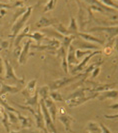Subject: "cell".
Masks as SVG:
<instances>
[{
	"mask_svg": "<svg viewBox=\"0 0 118 133\" xmlns=\"http://www.w3.org/2000/svg\"><path fill=\"white\" fill-rule=\"evenodd\" d=\"M115 85L116 84H102L100 86H96L93 89H90V92H104L107 90H110L112 87Z\"/></svg>",
	"mask_w": 118,
	"mask_h": 133,
	"instance_id": "cell-27",
	"label": "cell"
},
{
	"mask_svg": "<svg viewBox=\"0 0 118 133\" xmlns=\"http://www.w3.org/2000/svg\"><path fill=\"white\" fill-rule=\"evenodd\" d=\"M9 133H21V132H19V131H10Z\"/></svg>",
	"mask_w": 118,
	"mask_h": 133,
	"instance_id": "cell-46",
	"label": "cell"
},
{
	"mask_svg": "<svg viewBox=\"0 0 118 133\" xmlns=\"http://www.w3.org/2000/svg\"><path fill=\"white\" fill-rule=\"evenodd\" d=\"M30 45H31V40H27L24 44L23 48L21 49V52L19 54V64L23 65L26 63L27 59H28V56H29V49H30Z\"/></svg>",
	"mask_w": 118,
	"mask_h": 133,
	"instance_id": "cell-13",
	"label": "cell"
},
{
	"mask_svg": "<svg viewBox=\"0 0 118 133\" xmlns=\"http://www.w3.org/2000/svg\"><path fill=\"white\" fill-rule=\"evenodd\" d=\"M83 75H87V74L80 73V74H78V75H76V76H73V77H62V78H60V79L52 81V82L48 85V86H49V89H50V90H56V89L61 88V87L65 86V85H69V84H71L72 82L78 80L79 78H80L81 76H83Z\"/></svg>",
	"mask_w": 118,
	"mask_h": 133,
	"instance_id": "cell-4",
	"label": "cell"
},
{
	"mask_svg": "<svg viewBox=\"0 0 118 133\" xmlns=\"http://www.w3.org/2000/svg\"><path fill=\"white\" fill-rule=\"evenodd\" d=\"M3 62H4V65H5V75H4L3 79L12 81L14 83H16L17 85H24V77L18 78L16 76V74L14 72L13 67H12V65L9 63V61L7 59L3 60Z\"/></svg>",
	"mask_w": 118,
	"mask_h": 133,
	"instance_id": "cell-3",
	"label": "cell"
},
{
	"mask_svg": "<svg viewBox=\"0 0 118 133\" xmlns=\"http://www.w3.org/2000/svg\"><path fill=\"white\" fill-rule=\"evenodd\" d=\"M99 125H100V128H101V133H111L110 132V130L105 126L103 123H100Z\"/></svg>",
	"mask_w": 118,
	"mask_h": 133,
	"instance_id": "cell-38",
	"label": "cell"
},
{
	"mask_svg": "<svg viewBox=\"0 0 118 133\" xmlns=\"http://www.w3.org/2000/svg\"><path fill=\"white\" fill-rule=\"evenodd\" d=\"M86 130L89 133H101V128L100 125L97 123L93 122V121H89L86 125Z\"/></svg>",
	"mask_w": 118,
	"mask_h": 133,
	"instance_id": "cell-25",
	"label": "cell"
},
{
	"mask_svg": "<svg viewBox=\"0 0 118 133\" xmlns=\"http://www.w3.org/2000/svg\"><path fill=\"white\" fill-rule=\"evenodd\" d=\"M23 85H8L0 81V96L4 98L6 94H16L21 92Z\"/></svg>",
	"mask_w": 118,
	"mask_h": 133,
	"instance_id": "cell-5",
	"label": "cell"
},
{
	"mask_svg": "<svg viewBox=\"0 0 118 133\" xmlns=\"http://www.w3.org/2000/svg\"><path fill=\"white\" fill-rule=\"evenodd\" d=\"M58 120L64 125V128H65V131L67 133H74L72 130V124L73 122H75V119L71 117L70 115H68L67 113H63V114H59L58 116Z\"/></svg>",
	"mask_w": 118,
	"mask_h": 133,
	"instance_id": "cell-7",
	"label": "cell"
},
{
	"mask_svg": "<svg viewBox=\"0 0 118 133\" xmlns=\"http://www.w3.org/2000/svg\"><path fill=\"white\" fill-rule=\"evenodd\" d=\"M118 97V90H113V89H110V90H107V91H104V92H100V95L97 96L100 101L106 99V98H117Z\"/></svg>",
	"mask_w": 118,
	"mask_h": 133,
	"instance_id": "cell-18",
	"label": "cell"
},
{
	"mask_svg": "<svg viewBox=\"0 0 118 133\" xmlns=\"http://www.w3.org/2000/svg\"><path fill=\"white\" fill-rule=\"evenodd\" d=\"M27 37L34 39L37 42V44H40V42L43 41V39L45 38V36L41 33V32H39V31H36V32H34V33H32V34H28Z\"/></svg>",
	"mask_w": 118,
	"mask_h": 133,
	"instance_id": "cell-30",
	"label": "cell"
},
{
	"mask_svg": "<svg viewBox=\"0 0 118 133\" xmlns=\"http://www.w3.org/2000/svg\"><path fill=\"white\" fill-rule=\"evenodd\" d=\"M61 66H62V69L64 71V73H68V63H67V58L66 56L62 57V63H61Z\"/></svg>",
	"mask_w": 118,
	"mask_h": 133,
	"instance_id": "cell-37",
	"label": "cell"
},
{
	"mask_svg": "<svg viewBox=\"0 0 118 133\" xmlns=\"http://www.w3.org/2000/svg\"><path fill=\"white\" fill-rule=\"evenodd\" d=\"M8 114V118H9V121H10V123H12V124H16V123H18V116H16L17 114L14 113V112H7Z\"/></svg>",
	"mask_w": 118,
	"mask_h": 133,
	"instance_id": "cell-36",
	"label": "cell"
},
{
	"mask_svg": "<svg viewBox=\"0 0 118 133\" xmlns=\"http://www.w3.org/2000/svg\"><path fill=\"white\" fill-rule=\"evenodd\" d=\"M53 27L55 28V30H56L57 32H59L60 34H62L63 36L71 35V34L69 33V31L67 30V28H65V27H64V25H63V24H61L60 22L56 23V24H54V25H53Z\"/></svg>",
	"mask_w": 118,
	"mask_h": 133,
	"instance_id": "cell-28",
	"label": "cell"
},
{
	"mask_svg": "<svg viewBox=\"0 0 118 133\" xmlns=\"http://www.w3.org/2000/svg\"><path fill=\"white\" fill-rule=\"evenodd\" d=\"M77 36H79L80 38L84 39L87 42H94V43H98V44H103L104 43V40H101L100 38H97L95 36H93L89 33H84V32H80L77 34Z\"/></svg>",
	"mask_w": 118,
	"mask_h": 133,
	"instance_id": "cell-15",
	"label": "cell"
},
{
	"mask_svg": "<svg viewBox=\"0 0 118 133\" xmlns=\"http://www.w3.org/2000/svg\"><path fill=\"white\" fill-rule=\"evenodd\" d=\"M48 0H38L37 1V3H36V6H39L41 4H43V3H46Z\"/></svg>",
	"mask_w": 118,
	"mask_h": 133,
	"instance_id": "cell-43",
	"label": "cell"
},
{
	"mask_svg": "<svg viewBox=\"0 0 118 133\" xmlns=\"http://www.w3.org/2000/svg\"><path fill=\"white\" fill-rule=\"evenodd\" d=\"M29 31H30V28H29V27H26V28H24V30H23L22 32H19V33L17 34V36H16L15 39H14V47H15V48L20 46V42H21V40L23 39L24 37L28 36Z\"/></svg>",
	"mask_w": 118,
	"mask_h": 133,
	"instance_id": "cell-19",
	"label": "cell"
},
{
	"mask_svg": "<svg viewBox=\"0 0 118 133\" xmlns=\"http://www.w3.org/2000/svg\"><path fill=\"white\" fill-rule=\"evenodd\" d=\"M100 73V67H96V68H94L93 70H92V74H91V77H96L98 74Z\"/></svg>",
	"mask_w": 118,
	"mask_h": 133,
	"instance_id": "cell-39",
	"label": "cell"
},
{
	"mask_svg": "<svg viewBox=\"0 0 118 133\" xmlns=\"http://www.w3.org/2000/svg\"><path fill=\"white\" fill-rule=\"evenodd\" d=\"M85 91H90V88H80V89H77L76 91H74L73 93H71L67 98H66L65 101H69V100H72L74 98H78V97H82V96H85Z\"/></svg>",
	"mask_w": 118,
	"mask_h": 133,
	"instance_id": "cell-20",
	"label": "cell"
},
{
	"mask_svg": "<svg viewBox=\"0 0 118 133\" xmlns=\"http://www.w3.org/2000/svg\"><path fill=\"white\" fill-rule=\"evenodd\" d=\"M116 1H118V0H116Z\"/></svg>",
	"mask_w": 118,
	"mask_h": 133,
	"instance_id": "cell-49",
	"label": "cell"
},
{
	"mask_svg": "<svg viewBox=\"0 0 118 133\" xmlns=\"http://www.w3.org/2000/svg\"><path fill=\"white\" fill-rule=\"evenodd\" d=\"M105 118H107V119H117L118 118V113L117 114H113V115H104Z\"/></svg>",
	"mask_w": 118,
	"mask_h": 133,
	"instance_id": "cell-41",
	"label": "cell"
},
{
	"mask_svg": "<svg viewBox=\"0 0 118 133\" xmlns=\"http://www.w3.org/2000/svg\"><path fill=\"white\" fill-rule=\"evenodd\" d=\"M76 45L78 46V49H86V50H91V49H95V50H99L98 46L97 45H93L90 42H82L80 40H76V41H73V46Z\"/></svg>",
	"mask_w": 118,
	"mask_h": 133,
	"instance_id": "cell-17",
	"label": "cell"
},
{
	"mask_svg": "<svg viewBox=\"0 0 118 133\" xmlns=\"http://www.w3.org/2000/svg\"><path fill=\"white\" fill-rule=\"evenodd\" d=\"M1 122H2V125L5 127L7 133L10 132V121H9V118H8L7 111H5V112L3 113V116L1 117Z\"/></svg>",
	"mask_w": 118,
	"mask_h": 133,
	"instance_id": "cell-31",
	"label": "cell"
},
{
	"mask_svg": "<svg viewBox=\"0 0 118 133\" xmlns=\"http://www.w3.org/2000/svg\"><path fill=\"white\" fill-rule=\"evenodd\" d=\"M32 133H39V132H32Z\"/></svg>",
	"mask_w": 118,
	"mask_h": 133,
	"instance_id": "cell-48",
	"label": "cell"
},
{
	"mask_svg": "<svg viewBox=\"0 0 118 133\" xmlns=\"http://www.w3.org/2000/svg\"><path fill=\"white\" fill-rule=\"evenodd\" d=\"M42 32L48 34L50 37H54V39H57L59 41H62L63 38H64V36L62 34H60L59 32H57L55 29H42Z\"/></svg>",
	"mask_w": 118,
	"mask_h": 133,
	"instance_id": "cell-24",
	"label": "cell"
},
{
	"mask_svg": "<svg viewBox=\"0 0 118 133\" xmlns=\"http://www.w3.org/2000/svg\"><path fill=\"white\" fill-rule=\"evenodd\" d=\"M109 108L110 109H114V110H118V103H114V104L109 105Z\"/></svg>",
	"mask_w": 118,
	"mask_h": 133,
	"instance_id": "cell-42",
	"label": "cell"
},
{
	"mask_svg": "<svg viewBox=\"0 0 118 133\" xmlns=\"http://www.w3.org/2000/svg\"><path fill=\"white\" fill-rule=\"evenodd\" d=\"M56 4H57V0H48L46 2L43 12H48L50 10H53L55 8V6H56Z\"/></svg>",
	"mask_w": 118,
	"mask_h": 133,
	"instance_id": "cell-34",
	"label": "cell"
},
{
	"mask_svg": "<svg viewBox=\"0 0 118 133\" xmlns=\"http://www.w3.org/2000/svg\"><path fill=\"white\" fill-rule=\"evenodd\" d=\"M37 91H38V95H39L40 99L46 100L47 98H49V92H50V89H49V86H48V85L40 87Z\"/></svg>",
	"mask_w": 118,
	"mask_h": 133,
	"instance_id": "cell-26",
	"label": "cell"
},
{
	"mask_svg": "<svg viewBox=\"0 0 118 133\" xmlns=\"http://www.w3.org/2000/svg\"><path fill=\"white\" fill-rule=\"evenodd\" d=\"M66 58H67V63H68V66H72L74 64H76L78 61L75 57V50H74V46L70 45L68 50H67V55H66Z\"/></svg>",
	"mask_w": 118,
	"mask_h": 133,
	"instance_id": "cell-16",
	"label": "cell"
},
{
	"mask_svg": "<svg viewBox=\"0 0 118 133\" xmlns=\"http://www.w3.org/2000/svg\"><path fill=\"white\" fill-rule=\"evenodd\" d=\"M10 45V43L8 42V41H2L1 42V47H0V50H2V49H5L7 47H9Z\"/></svg>",
	"mask_w": 118,
	"mask_h": 133,
	"instance_id": "cell-40",
	"label": "cell"
},
{
	"mask_svg": "<svg viewBox=\"0 0 118 133\" xmlns=\"http://www.w3.org/2000/svg\"><path fill=\"white\" fill-rule=\"evenodd\" d=\"M39 95H38V91H35V93L33 96L29 97L25 99V104L26 106H30V107H34V106H38V103H39V99H38Z\"/></svg>",
	"mask_w": 118,
	"mask_h": 133,
	"instance_id": "cell-23",
	"label": "cell"
},
{
	"mask_svg": "<svg viewBox=\"0 0 118 133\" xmlns=\"http://www.w3.org/2000/svg\"><path fill=\"white\" fill-rule=\"evenodd\" d=\"M67 30L69 31V33L71 34V35H74L75 37L77 36V34L79 33L78 32V25H77V21L76 19L71 16V19H70V24H69V26L67 28Z\"/></svg>",
	"mask_w": 118,
	"mask_h": 133,
	"instance_id": "cell-21",
	"label": "cell"
},
{
	"mask_svg": "<svg viewBox=\"0 0 118 133\" xmlns=\"http://www.w3.org/2000/svg\"><path fill=\"white\" fill-rule=\"evenodd\" d=\"M2 68H3V59L0 56V74L2 73Z\"/></svg>",
	"mask_w": 118,
	"mask_h": 133,
	"instance_id": "cell-44",
	"label": "cell"
},
{
	"mask_svg": "<svg viewBox=\"0 0 118 133\" xmlns=\"http://www.w3.org/2000/svg\"><path fill=\"white\" fill-rule=\"evenodd\" d=\"M36 83H37V78L30 80L27 83L26 87L23 90H21V94L25 97V99H27V98H29V97H31V96L34 95V93H35V88H36Z\"/></svg>",
	"mask_w": 118,
	"mask_h": 133,
	"instance_id": "cell-9",
	"label": "cell"
},
{
	"mask_svg": "<svg viewBox=\"0 0 118 133\" xmlns=\"http://www.w3.org/2000/svg\"><path fill=\"white\" fill-rule=\"evenodd\" d=\"M39 105H40V108H41V111H42L43 118H44L46 130L50 133H58L56 127L54 125V122H53L52 119H51L50 113H49V111H48V109H47V107H46V105H45L44 100H42V99L39 100Z\"/></svg>",
	"mask_w": 118,
	"mask_h": 133,
	"instance_id": "cell-2",
	"label": "cell"
},
{
	"mask_svg": "<svg viewBox=\"0 0 118 133\" xmlns=\"http://www.w3.org/2000/svg\"><path fill=\"white\" fill-rule=\"evenodd\" d=\"M0 105H2V107L6 110L7 112H9V111H10V112H14V113H16V114L19 113L15 108H13L12 106H10V105L7 103L6 100L4 99L3 97H1V96H0Z\"/></svg>",
	"mask_w": 118,
	"mask_h": 133,
	"instance_id": "cell-29",
	"label": "cell"
},
{
	"mask_svg": "<svg viewBox=\"0 0 118 133\" xmlns=\"http://www.w3.org/2000/svg\"><path fill=\"white\" fill-rule=\"evenodd\" d=\"M44 102H45L46 107H47V109H48V111H49V113H50L51 119H52L53 122H55L56 119H57V113H58V108L56 106L55 102H54L50 97L47 98L46 100H44Z\"/></svg>",
	"mask_w": 118,
	"mask_h": 133,
	"instance_id": "cell-11",
	"label": "cell"
},
{
	"mask_svg": "<svg viewBox=\"0 0 118 133\" xmlns=\"http://www.w3.org/2000/svg\"><path fill=\"white\" fill-rule=\"evenodd\" d=\"M96 31H105L108 34V39L110 40L118 35V26H97L89 29V32H96Z\"/></svg>",
	"mask_w": 118,
	"mask_h": 133,
	"instance_id": "cell-6",
	"label": "cell"
},
{
	"mask_svg": "<svg viewBox=\"0 0 118 133\" xmlns=\"http://www.w3.org/2000/svg\"><path fill=\"white\" fill-rule=\"evenodd\" d=\"M97 96H98V93L93 94L91 96H82V97H78V98H74L72 100L66 101V103L69 107H76L83 104V103H85L87 101H89V100L93 99V98H96Z\"/></svg>",
	"mask_w": 118,
	"mask_h": 133,
	"instance_id": "cell-8",
	"label": "cell"
},
{
	"mask_svg": "<svg viewBox=\"0 0 118 133\" xmlns=\"http://www.w3.org/2000/svg\"><path fill=\"white\" fill-rule=\"evenodd\" d=\"M5 13H6L5 9H0V16H4Z\"/></svg>",
	"mask_w": 118,
	"mask_h": 133,
	"instance_id": "cell-45",
	"label": "cell"
},
{
	"mask_svg": "<svg viewBox=\"0 0 118 133\" xmlns=\"http://www.w3.org/2000/svg\"><path fill=\"white\" fill-rule=\"evenodd\" d=\"M101 53V50H95V51H93L92 53H90L89 55H87L85 58L83 59V61L82 62H80L79 64H77V66L75 67V68H73L72 70H71V72H72L73 74H76L77 72H81L83 69H84V67H85V65L88 63V61L91 59L93 56H95V55H97V54Z\"/></svg>",
	"mask_w": 118,
	"mask_h": 133,
	"instance_id": "cell-12",
	"label": "cell"
},
{
	"mask_svg": "<svg viewBox=\"0 0 118 133\" xmlns=\"http://www.w3.org/2000/svg\"><path fill=\"white\" fill-rule=\"evenodd\" d=\"M20 4H22V2H16L15 4H8V3L0 2V9H12V8L19 6Z\"/></svg>",
	"mask_w": 118,
	"mask_h": 133,
	"instance_id": "cell-35",
	"label": "cell"
},
{
	"mask_svg": "<svg viewBox=\"0 0 118 133\" xmlns=\"http://www.w3.org/2000/svg\"><path fill=\"white\" fill-rule=\"evenodd\" d=\"M58 22L59 20L57 19H54V18L50 19V18H47L45 16H43L34 24V27H36V28H45V27L48 26H53L54 24H56Z\"/></svg>",
	"mask_w": 118,
	"mask_h": 133,
	"instance_id": "cell-14",
	"label": "cell"
},
{
	"mask_svg": "<svg viewBox=\"0 0 118 133\" xmlns=\"http://www.w3.org/2000/svg\"><path fill=\"white\" fill-rule=\"evenodd\" d=\"M90 53H92L91 50H82V49H76V50H75V57H76V59H77V60H79V59H81L82 57H84V56L89 55Z\"/></svg>",
	"mask_w": 118,
	"mask_h": 133,
	"instance_id": "cell-33",
	"label": "cell"
},
{
	"mask_svg": "<svg viewBox=\"0 0 118 133\" xmlns=\"http://www.w3.org/2000/svg\"><path fill=\"white\" fill-rule=\"evenodd\" d=\"M17 116H18V120H19L20 123H21V127L22 128H29V127L32 126L33 121L30 117H28V116H22V115H20V113L17 114Z\"/></svg>",
	"mask_w": 118,
	"mask_h": 133,
	"instance_id": "cell-22",
	"label": "cell"
},
{
	"mask_svg": "<svg viewBox=\"0 0 118 133\" xmlns=\"http://www.w3.org/2000/svg\"><path fill=\"white\" fill-rule=\"evenodd\" d=\"M64 1H65V2H66V4H67V7L69 8V5H68V0H64Z\"/></svg>",
	"mask_w": 118,
	"mask_h": 133,
	"instance_id": "cell-47",
	"label": "cell"
},
{
	"mask_svg": "<svg viewBox=\"0 0 118 133\" xmlns=\"http://www.w3.org/2000/svg\"><path fill=\"white\" fill-rule=\"evenodd\" d=\"M33 116L35 118V123L38 128H40L44 133H47L48 131L46 130L45 127V122H44V118H43V115H42V111H41V108H40V105L38 104V107H37V112L34 111Z\"/></svg>",
	"mask_w": 118,
	"mask_h": 133,
	"instance_id": "cell-10",
	"label": "cell"
},
{
	"mask_svg": "<svg viewBox=\"0 0 118 133\" xmlns=\"http://www.w3.org/2000/svg\"><path fill=\"white\" fill-rule=\"evenodd\" d=\"M49 97L53 100V101H57V102H62L63 101V97H62V95L57 92V91H55V90H51L50 92H49Z\"/></svg>",
	"mask_w": 118,
	"mask_h": 133,
	"instance_id": "cell-32",
	"label": "cell"
},
{
	"mask_svg": "<svg viewBox=\"0 0 118 133\" xmlns=\"http://www.w3.org/2000/svg\"><path fill=\"white\" fill-rule=\"evenodd\" d=\"M31 12H32V7L31 6L27 7L26 11L22 14L18 19L15 20L13 26L11 28V33L9 34V37L11 38V42H13L15 37L17 36V34L19 33L20 31H21V29L24 27L25 23L27 22V20L29 19L30 15H31Z\"/></svg>",
	"mask_w": 118,
	"mask_h": 133,
	"instance_id": "cell-1",
	"label": "cell"
}]
</instances>
